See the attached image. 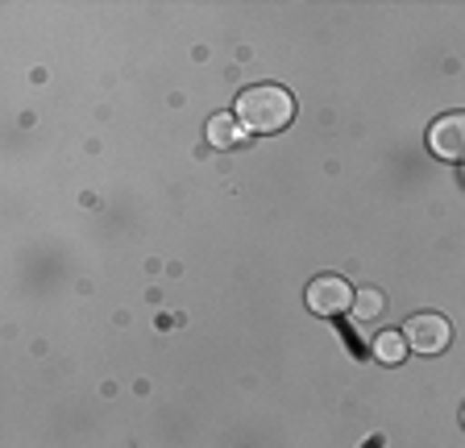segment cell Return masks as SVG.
<instances>
[{"mask_svg":"<svg viewBox=\"0 0 465 448\" xmlns=\"http://www.w3.org/2000/svg\"><path fill=\"white\" fill-rule=\"evenodd\" d=\"M232 117L242 121L245 133H279L295 117V100L279 83H253V88H245L237 96V112Z\"/></svg>","mask_w":465,"mask_h":448,"instance_id":"1","label":"cell"},{"mask_svg":"<svg viewBox=\"0 0 465 448\" xmlns=\"http://www.w3.org/2000/svg\"><path fill=\"white\" fill-rule=\"evenodd\" d=\"M449 336H453V328H449L445 316H436V312H424V316H411L403 328V341L407 349H416V353H440L449 349Z\"/></svg>","mask_w":465,"mask_h":448,"instance_id":"2","label":"cell"},{"mask_svg":"<svg viewBox=\"0 0 465 448\" xmlns=\"http://www.w3.org/2000/svg\"><path fill=\"white\" fill-rule=\"evenodd\" d=\"M353 287L341 278V274H320L316 283H308V307L320 316H341L353 307Z\"/></svg>","mask_w":465,"mask_h":448,"instance_id":"3","label":"cell"},{"mask_svg":"<svg viewBox=\"0 0 465 448\" xmlns=\"http://www.w3.org/2000/svg\"><path fill=\"white\" fill-rule=\"evenodd\" d=\"M428 150L449 162H465V112H449L428 129Z\"/></svg>","mask_w":465,"mask_h":448,"instance_id":"4","label":"cell"},{"mask_svg":"<svg viewBox=\"0 0 465 448\" xmlns=\"http://www.w3.org/2000/svg\"><path fill=\"white\" fill-rule=\"evenodd\" d=\"M203 137H208V146L213 150H237L242 146V137H245V129L232 112H216V117L208 121V129H203Z\"/></svg>","mask_w":465,"mask_h":448,"instance_id":"5","label":"cell"},{"mask_svg":"<svg viewBox=\"0 0 465 448\" xmlns=\"http://www.w3.org/2000/svg\"><path fill=\"white\" fill-rule=\"evenodd\" d=\"M349 312L358 316L361 324H374V320H382V312H387V295L382 291H374V287H366V291H358L353 295V307Z\"/></svg>","mask_w":465,"mask_h":448,"instance_id":"6","label":"cell"},{"mask_svg":"<svg viewBox=\"0 0 465 448\" xmlns=\"http://www.w3.org/2000/svg\"><path fill=\"white\" fill-rule=\"evenodd\" d=\"M407 353V341H403V332H378V341H374V357L382 361V365H399Z\"/></svg>","mask_w":465,"mask_h":448,"instance_id":"7","label":"cell"},{"mask_svg":"<svg viewBox=\"0 0 465 448\" xmlns=\"http://www.w3.org/2000/svg\"><path fill=\"white\" fill-rule=\"evenodd\" d=\"M461 424H465V407H461Z\"/></svg>","mask_w":465,"mask_h":448,"instance_id":"8","label":"cell"}]
</instances>
